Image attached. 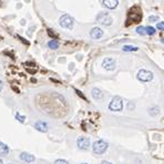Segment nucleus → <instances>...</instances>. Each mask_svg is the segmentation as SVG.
Masks as SVG:
<instances>
[{
	"label": "nucleus",
	"mask_w": 164,
	"mask_h": 164,
	"mask_svg": "<svg viewBox=\"0 0 164 164\" xmlns=\"http://www.w3.org/2000/svg\"><path fill=\"white\" fill-rule=\"evenodd\" d=\"M156 27H158V29H159V30L163 31V29H164V22H163V21L159 22V23H158V26H156Z\"/></svg>",
	"instance_id": "obj_21"
},
{
	"label": "nucleus",
	"mask_w": 164,
	"mask_h": 164,
	"mask_svg": "<svg viewBox=\"0 0 164 164\" xmlns=\"http://www.w3.org/2000/svg\"><path fill=\"white\" fill-rule=\"evenodd\" d=\"M109 109L111 110V111H121L122 109H123V101H122V99L120 97H116L113 98L112 101L110 102L109 104Z\"/></svg>",
	"instance_id": "obj_3"
},
{
	"label": "nucleus",
	"mask_w": 164,
	"mask_h": 164,
	"mask_svg": "<svg viewBox=\"0 0 164 164\" xmlns=\"http://www.w3.org/2000/svg\"><path fill=\"white\" fill-rule=\"evenodd\" d=\"M0 153L1 154H8L9 153V148L2 142H0Z\"/></svg>",
	"instance_id": "obj_14"
},
{
	"label": "nucleus",
	"mask_w": 164,
	"mask_h": 164,
	"mask_svg": "<svg viewBox=\"0 0 164 164\" xmlns=\"http://www.w3.org/2000/svg\"><path fill=\"white\" fill-rule=\"evenodd\" d=\"M16 119H17L19 122H21V123H23L24 120H26V118H24L23 116H21V114H19V113H17V114H16Z\"/></svg>",
	"instance_id": "obj_20"
},
{
	"label": "nucleus",
	"mask_w": 164,
	"mask_h": 164,
	"mask_svg": "<svg viewBox=\"0 0 164 164\" xmlns=\"http://www.w3.org/2000/svg\"><path fill=\"white\" fill-rule=\"evenodd\" d=\"M123 50H124V51H137V47H132V46H124L123 47Z\"/></svg>",
	"instance_id": "obj_19"
},
{
	"label": "nucleus",
	"mask_w": 164,
	"mask_h": 164,
	"mask_svg": "<svg viewBox=\"0 0 164 164\" xmlns=\"http://www.w3.org/2000/svg\"><path fill=\"white\" fill-rule=\"evenodd\" d=\"M145 32L149 34V36H154L155 29L153 27H145Z\"/></svg>",
	"instance_id": "obj_16"
},
{
	"label": "nucleus",
	"mask_w": 164,
	"mask_h": 164,
	"mask_svg": "<svg viewBox=\"0 0 164 164\" xmlns=\"http://www.w3.org/2000/svg\"><path fill=\"white\" fill-rule=\"evenodd\" d=\"M92 97H93L94 99H101V98H102V92H101L100 89H98V88L92 89Z\"/></svg>",
	"instance_id": "obj_13"
},
{
	"label": "nucleus",
	"mask_w": 164,
	"mask_h": 164,
	"mask_svg": "<svg viewBox=\"0 0 164 164\" xmlns=\"http://www.w3.org/2000/svg\"><path fill=\"white\" fill-rule=\"evenodd\" d=\"M119 5V0H103V6L106 9H116Z\"/></svg>",
	"instance_id": "obj_9"
},
{
	"label": "nucleus",
	"mask_w": 164,
	"mask_h": 164,
	"mask_svg": "<svg viewBox=\"0 0 164 164\" xmlns=\"http://www.w3.org/2000/svg\"><path fill=\"white\" fill-rule=\"evenodd\" d=\"M150 21H155L156 20V17H154V16H152V17H150V19H149Z\"/></svg>",
	"instance_id": "obj_23"
},
{
	"label": "nucleus",
	"mask_w": 164,
	"mask_h": 164,
	"mask_svg": "<svg viewBox=\"0 0 164 164\" xmlns=\"http://www.w3.org/2000/svg\"><path fill=\"white\" fill-rule=\"evenodd\" d=\"M137 80H140L142 82H150L153 80V73L149 70H145V69H141L137 74Z\"/></svg>",
	"instance_id": "obj_2"
},
{
	"label": "nucleus",
	"mask_w": 164,
	"mask_h": 164,
	"mask_svg": "<svg viewBox=\"0 0 164 164\" xmlns=\"http://www.w3.org/2000/svg\"><path fill=\"white\" fill-rule=\"evenodd\" d=\"M59 23L66 29H71L73 26V18L69 15H62L59 19Z\"/></svg>",
	"instance_id": "obj_4"
},
{
	"label": "nucleus",
	"mask_w": 164,
	"mask_h": 164,
	"mask_svg": "<svg viewBox=\"0 0 164 164\" xmlns=\"http://www.w3.org/2000/svg\"><path fill=\"white\" fill-rule=\"evenodd\" d=\"M128 18H129V21H132L133 23H135V22H139L141 20V18H142V13L139 11V9L132 8V9L130 10V12H129Z\"/></svg>",
	"instance_id": "obj_6"
},
{
	"label": "nucleus",
	"mask_w": 164,
	"mask_h": 164,
	"mask_svg": "<svg viewBox=\"0 0 164 164\" xmlns=\"http://www.w3.org/2000/svg\"><path fill=\"white\" fill-rule=\"evenodd\" d=\"M137 32L139 34H141V36H144V34H146L145 32V27H137Z\"/></svg>",
	"instance_id": "obj_18"
},
{
	"label": "nucleus",
	"mask_w": 164,
	"mask_h": 164,
	"mask_svg": "<svg viewBox=\"0 0 164 164\" xmlns=\"http://www.w3.org/2000/svg\"><path fill=\"white\" fill-rule=\"evenodd\" d=\"M0 164H3V161L1 160V159H0Z\"/></svg>",
	"instance_id": "obj_26"
},
{
	"label": "nucleus",
	"mask_w": 164,
	"mask_h": 164,
	"mask_svg": "<svg viewBox=\"0 0 164 164\" xmlns=\"http://www.w3.org/2000/svg\"><path fill=\"white\" fill-rule=\"evenodd\" d=\"M116 60L113 58H104L103 59V62H102V67L105 69V70H109V71H113L116 69Z\"/></svg>",
	"instance_id": "obj_7"
},
{
	"label": "nucleus",
	"mask_w": 164,
	"mask_h": 164,
	"mask_svg": "<svg viewBox=\"0 0 164 164\" xmlns=\"http://www.w3.org/2000/svg\"><path fill=\"white\" fill-rule=\"evenodd\" d=\"M92 149H93V152L95 153V154L101 155L108 150V143L103 140H98L93 143Z\"/></svg>",
	"instance_id": "obj_1"
},
{
	"label": "nucleus",
	"mask_w": 164,
	"mask_h": 164,
	"mask_svg": "<svg viewBox=\"0 0 164 164\" xmlns=\"http://www.w3.org/2000/svg\"><path fill=\"white\" fill-rule=\"evenodd\" d=\"M55 164H69L66 160H55Z\"/></svg>",
	"instance_id": "obj_22"
},
{
	"label": "nucleus",
	"mask_w": 164,
	"mask_h": 164,
	"mask_svg": "<svg viewBox=\"0 0 164 164\" xmlns=\"http://www.w3.org/2000/svg\"><path fill=\"white\" fill-rule=\"evenodd\" d=\"M59 42L57 41V40H51V41H49L48 43V47L50 49H52V50H55V49H58L59 48Z\"/></svg>",
	"instance_id": "obj_15"
},
{
	"label": "nucleus",
	"mask_w": 164,
	"mask_h": 164,
	"mask_svg": "<svg viewBox=\"0 0 164 164\" xmlns=\"http://www.w3.org/2000/svg\"><path fill=\"white\" fill-rule=\"evenodd\" d=\"M2 87H3V83H2V81H1V80H0V91H1V90H2Z\"/></svg>",
	"instance_id": "obj_24"
},
{
	"label": "nucleus",
	"mask_w": 164,
	"mask_h": 164,
	"mask_svg": "<svg viewBox=\"0 0 164 164\" xmlns=\"http://www.w3.org/2000/svg\"><path fill=\"white\" fill-rule=\"evenodd\" d=\"M159 112H160V109H159V108H156V106L149 110V113L151 114V116H156V114H159Z\"/></svg>",
	"instance_id": "obj_17"
},
{
	"label": "nucleus",
	"mask_w": 164,
	"mask_h": 164,
	"mask_svg": "<svg viewBox=\"0 0 164 164\" xmlns=\"http://www.w3.org/2000/svg\"><path fill=\"white\" fill-rule=\"evenodd\" d=\"M34 128L39 132H47L48 131V124L43 121H38L34 123Z\"/></svg>",
	"instance_id": "obj_11"
},
{
	"label": "nucleus",
	"mask_w": 164,
	"mask_h": 164,
	"mask_svg": "<svg viewBox=\"0 0 164 164\" xmlns=\"http://www.w3.org/2000/svg\"><path fill=\"white\" fill-rule=\"evenodd\" d=\"M82 164H85V163H82Z\"/></svg>",
	"instance_id": "obj_27"
},
{
	"label": "nucleus",
	"mask_w": 164,
	"mask_h": 164,
	"mask_svg": "<svg viewBox=\"0 0 164 164\" xmlns=\"http://www.w3.org/2000/svg\"><path fill=\"white\" fill-rule=\"evenodd\" d=\"M77 145L79 146V149L81 150H88L90 146V140L85 137H80L77 140Z\"/></svg>",
	"instance_id": "obj_8"
},
{
	"label": "nucleus",
	"mask_w": 164,
	"mask_h": 164,
	"mask_svg": "<svg viewBox=\"0 0 164 164\" xmlns=\"http://www.w3.org/2000/svg\"><path fill=\"white\" fill-rule=\"evenodd\" d=\"M98 22H100V23L103 24V26H110V24H112L113 19L109 13L101 12L100 15L98 16Z\"/></svg>",
	"instance_id": "obj_5"
},
{
	"label": "nucleus",
	"mask_w": 164,
	"mask_h": 164,
	"mask_svg": "<svg viewBox=\"0 0 164 164\" xmlns=\"http://www.w3.org/2000/svg\"><path fill=\"white\" fill-rule=\"evenodd\" d=\"M101 164H112V163H110V162H106V161H103Z\"/></svg>",
	"instance_id": "obj_25"
},
{
	"label": "nucleus",
	"mask_w": 164,
	"mask_h": 164,
	"mask_svg": "<svg viewBox=\"0 0 164 164\" xmlns=\"http://www.w3.org/2000/svg\"><path fill=\"white\" fill-rule=\"evenodd\" d=\"M20 159H21L23 162H27V163H32L34 161V155L29 154L27 152H23L20 154Z\"/></svg>",
	"instance_id": "obj_12"
},
{
	"label": "nucleus",
	"mask_w": 164,
	"mask_h": 164,
	"mask_svg": "<svg viewBox=\"0 0 164 164\" xmlns=\"http://www.w3.org/2000/svg\"><path fill=\"white\" fill-rule=\"evenodd\" d=\"M90 36H91L92 39H101L102 38V36H103V31H102V29H100V28H93L91 30V34H90Z\"/></svg>",
	"instance_id": "obj_10"
}]
</instances>
